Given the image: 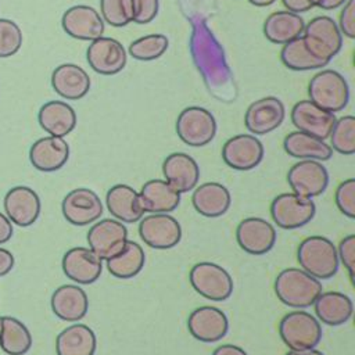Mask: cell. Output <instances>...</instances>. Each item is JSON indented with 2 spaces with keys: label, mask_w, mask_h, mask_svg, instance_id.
<instances>
[{
  "label": "cell",
  "mask_w": 355,
  "mask_h": 355,
  "mask_svg": "<svg viewBox=\"0 0 355 355\" xmlns=\"http://www.w3.org/2000/svg\"><path fill=\"white\" fill-rule=\"evenodd\" d=\"M287 11L300 14V12H306L311 11L312 8L318 7L320 0H282Z\"/></svg>",
  "instance_id": "obj_46"
},
{
  "label": "cell",
  "mask_w": 355,
  "mask_h": 355,
  "mask_svg": "<svg viewBox=\"0 0 355 355\" xmlns=\"http://www.w3.org/2000/svg\"><path fill=\"white\" fill-rule=\"evenodd\" d=\"M279 334L290 351L312 349L322 340V326L313 315L298 309L280 319Z\"/></svg>",
  "instance_id": "obj_4"
},
{
  "label": "cell",
  "mask_w": 355,
  "mask_h": 355,
  "mask_svg": "<svg viewBox=\"0 0 355 355\" xmlns=\"http://www.w3.org/2000/svg\"><path fill=\"white\" fill-rule=\"evenodd\" d=\"M291 122L297 130L312 135L318 139H327L334 126L333 112L318 107L311 100H301L291 110Z\"/></svg>",
  "instance_id": "obj_21"
},
{
  "label": "cell",
  "mask_w": 355,
  "mask_h": 355,
  "mask_svg": "<svg viewBox=\"0 0 355 355\" xmlns=\"http://www.w3.org/2000/svg\"><path fill=\"white\" fill-rule=\"evenodd\" d=\"M187 329L201 343H216L229 330V320L223 311L216 306H198L189 315Z\"/></svg>",
  "instance_id": "obj_17"
},
{
  "label": "cell",
  "mask_w": 355,
  "mask_h": 355,
  "mask_svg": "<svg viewBox=\"0 0 355 355\" xmlns=\"http://www.w3.org/2000/svg\"><path fill=\"white\" fill-rule=\"evenodd\" d=\"M61 211L67 222L73 226H87L103 215V202L97 193L86 187L71 190L61 202Z\"/></svg>",
  "instance_id": "obj_12"
},
{
  "label": "cell",
  "mask_w": 355,
  "mask_h": 355,
  "mask_svg": "<svg viewBox=\"0 0 355 355\" xmlns=\"http://www.w3.org/2000/svg\"><path fill=\"white\" fill-rule=\"evenodd\" d=\"M336 204L341 214L347 218H355V179L349 178L336 189Z\"/></svg>",
  "instance_id": "obj_42"
},
{
  "label": "cell",
  "mask_w": 355,
  "mask_h": 355,
  "mask_svg": "<svg viewBox=\"0 0 355 355\" xmlns=\"http://www.w3.org/2000/svg\"><path fill=\"white\" fill-rule=\"evenodd\" d=\"M302 39L309 51L327 64L343 46V33L334 19L327 15L312 18L304 28Z\"/></svg>",
  "instance_id": "obj_6"
},
{
  "label": "cell",
  "mask_w": 355,
  "mask_h": 355,
  "mask_svg": "<svg viewBox=\"0 0 355 355\" xmlns=\"http://www.w3.org/2000/svg\"><path fill=\"white\" fill-rule=\"evenodd\" d=\"M12 268H14V255L8 250L0 247V277L6 276Z\"/></svg>",
  "instance_id": "obj_47"
},
{
  "label": "cell",
  "mask_w": 355,
  "mask_h": 355,
  "mask_svg": "<svg viewBox=\"0 0 355 355\" xmlns=\"http://www.w3.org/2000/svg\"><path fill=\"white\" fill-rule=\"evenodd\" d=\"M22 44V32L19 26L6 18H0V58L14 55Z\"/></svg>",
  "instance_id": "obj_41"
},
{
  "label": "cell",
  "mask_w": 355,
  "mask_h": 355,
  "mask_svg": "<svg viewBox=\"0 0 355 355\" xmlns=\"http://www.w3.org/2000/svg\"><path fill=\"white\" fill-rule=\"evenodd\" d=\"M96 349L97 337L83 323H73L65 327L55 338L57 355H94Z\"/></svg>",
  "instance_id": "obj_31"
},
{
  "label": "cell",
  "mask_w": 355,
  "mask_h": 355,
  "mask_svg": "<svg viewBox=\"0 0 355 355\" xmlns=\"http://www.w3.org/2000/svg\"><path fill=\"white\" fill-rule=\"evenodd\" d=\"M101 18L111 26L121 28L133 22V0H100Z\"/></svg>",
  "instance_id": "obj_40"
},
{
  "label": "cell",
  "mask_w": 355,
  "mask_h": 355,
  "mask_svg": "<svg viewBox=\"0 0 355 355\" xmlns=\"http://www.w3.org/2000/svg\"><path fill=\"white\" fill-rule=\"evenodd\" d=\"M105 262L108 272L114 277L128 280L141 272L146 263V254L139 243L128 240L123 250L112 258L107 259Z\"/></svg>",
  "instance_id": "obj_35"
},
{
  "label": "cell",
  "mask_w": 355,
  "mask_h": 355,
  "mask_svg": "<svg viewBox=\"0 0 355 355\" xmlns=\"http://www.w3.org/2000/svg\"><path fill=\"white\" fill-rule=\"evenodd\" d=\"M139 222V236L151 248L169 250L182 240V226L169 214H150Z\"/></svg>",
  "instance_id": "obj_11"
},
{
  "label": "cell",
  "mask_w": 355,
  "mask_h": 355,
  "mask_svg": "<svg viewBox=\"0 0 355 355\" xmlns=\"http://www.w3.org/2000/svg\"><path fill=\"white\" fill-rule=\"evenodd\" d=\"M305 22L300 14L291 11H276L272 12L263 22L265 37L276 44H286L304 32Z\"/></svg>",
  "instance_id": "obj_34"
},
{
  "label": "cell",
  "mask_w": 355,
  "mask_h": 355,
  "mask_svg": "<svg viewBox=\"0 0 355 355\" xmlns=\"http://www.w3.org/2000/svg\"><path fill=\"white\" fill-rule=\"evenodd\" d=\"M347 0H320L319 6L320 8L323 10H334V8H338L340 6H343Z\"/></svg>",
  "instance_id": "obj_50"
},
{
  "label": "cell",
  "mask_w": 355,
  "mask_h": 355,
  "mask_svg": "<svg viewBox=\"0 0 355 355\" xmlns=\"http://www.w3.org/2000/svg\"><path fill=\"white\" fill-rule=\"evenodd\" d=\"M50 305L54 315L61 320L79 322L89 311V298L78 284H62L54 290Z\"/></svg>",
  "instance_id": "obj_23"
},
{
  "label": "cell",
  "mask_w": 355,
  "mask_h": 355,
  "mask_svg": "<svg viewBox=\"0 0 355 355\" xmlns=\"http://www.w3.org/2000/svg\"><path fill=\"white\" fill-rule=\"evenodd\" d=\"M105 204L110 214L122 223L139 222L144 215L139 193L129 184L119 183L108 189Z\"/></svg>",
  "instance_id": "obj_27"
},
{
  "label": "cell",
  "mask_w": 355,
  "mask_h": 355,
  "mask_svg": "<svg viewBox=\"0 0 355 355\" xmlns=\"http://www.w3.org/2000/svg\"><path fill=\"white\" fill-rule=\"evenodd\" d=\"M69 158V146L62 137L47 136L36 140L29 150L31 164L42 172L61 169Z\"/></svg>",
  "instance_id": "obj_25"
},
{
  "label": "cell",
  "mask_w": 355,
  "mask_h": 355,
  "mask_svg": "<svg viewBox=\"0 0 355 355\" xmlns=\"http://www.w3.org/2000/svg\"><path fill=\"white\" fill-rule=\"evenodd\" d=\"M128 241V229L125 223L105 218L96 220L87 232L89 248L101 259L107 261L119 254Z\"/></svg>",
  "instance_id": "obj_10"
},
{
  "label": "cell",
  "mask_w": 355,
  "mask_h": 355,
  "mask_svg": "<svg viewBox=\"0 0 355 355\" xmlns=\"http://www.w3.org/2000/svg\"><path fill=\"white\" fill-rule=\"evenodd\" d=\"M313 308L318 320L327 326L344 324L354 313L352 300L341 291L320 293L313 302Z\"/></svg>",
  "instance_id": "obj_30"
},
{
  "label": "cell",
  "mask_w": 355,
  "mask_h": 355,
  "mask_svg": "<svg viewBox=\"0 0 355 355\" xmlns=\"http://www.w3.org/2000/svg\"><path fill=\"white\" fill-rule=\"evenodd\" d=\"M140 204L148 214H169L180 204V193L164 179H151L139 191Z\"/></svg>",
  "instance_id": "obj_26"
},
{
  "label": "cell",
  "mask_w": 355,
  "mask_h": 355,
  "mask_svg": "<svg viewBox=\"0 0 355 355\" xmlns=\"http://www.w3.org/2000/svg\"><path fill=\"white\" fill-rule=\"evenodd\" d=\"M54 92L67 100H80L90 89L87 72L76 64H61L51 73Z\"/></svg>",
  "instance_id": "obj_29"
},
{
  "label": "cell",
  "mask_w": 355,
  "mask_h": 355,
  "mask_svg": "<svg viewBox=\"0 0 355 355\" xmlns=\"http://www.w3.org/2000/svg\"><path fill=\"white\" fill-rule=\"evenodd\" d=\"M337 257H338V261L348 270L349 279L354 283V277H355V234H348L340 241V244L337 247Z\"/></svg>",
  "instance_id": "obj_43"
},
{
  "label": "cell",
  "mask_w": 355,
  "mask_h": 355,
  "mask_svg": "<svg viewBox=\"0 0 355 355\" xmlns=\"http://www.w3.org/2000/svg\"><path fill=\"white\" fill-rule=\"evenodd\" d=\"M14 233V229H12V223L11 220L0 212V244H4L7 243L11 236Z\"/></svg>",
  "instance_id": "obj_48"
},
{
  "label": "cell",
  "mask_w": 355,
  "mask_h": 355,
  "mask_svg": "<svg viewBox=\"0 0 355 355\" xmlns=\"http://www.w3.org/2000/svg\"><path fill=\"white\" fill-rule=\"evenodd\" d=\"M263 146L254 135H236L225 141L222 159L236 171H251L261 164Z\"/></svg>",
  "instance_id": "obj_15"
},
{
  "label": "cell",
  "mask_w": 355,
  "mask_h": 355,
  "mask_svg": "<svg viewBox=\"0 0 355 355\" xmlns=\"http://www.w3.org/2000/svg\"><path fill=\"white\" fill-rule=\"evenodd\" d=\"M191 202L194 209L205 218H219L232 204L230 191L218 182H207L194 187Z\"/></svg>",
  "instance_id": "obj_28"
},
{
  "label": "cell",
  "mask_w": 355,
  "mask_h": 355,
  "mask_svg": "<svg viewBox=\"0 0 355 355\" xmlns=\"http://www.w3.org/2000/svg\"><path fill=\"white\" fill-rule=\"evenodd\" d=\"M87 62L100 75H115L126 65L125 47L112 37H98L93 40L86 51Z\"/></svg>",
  "instance_id": "obj_20"
},
{
  "label": "cell",
  "mask_w": 355,
  "mask_h": 355,
  "mask_svg": "<svg viewBox=\"0 0 355 355\" xmlns=\"http://www.w3.org/2000/svg\"><path fill=\"white\" fill-rule=\"evenodd\" d=\"M284 151L300 159H315V161H327L333 155L330 144L324 140L318 139L312 135L294 130L288 133L283 140Z\"/></svg>",
  "instance_id": "obj_33"
},
{
  "label": "cell",
  "mask_w": 355,
  "mask_h": 355,
  "mask_svg": "<svg viewBox=\"0 0 355 355\" xmlns=\"http://www.w3.org/2000/svg\"><path fill=\"white\" fill-rule=\"evenodd\" d=\"M176 133L184 144L204 147L209 144L216 135V121L207 108L191 105L179 114L176 119Z\"/></svg>",
  "instance_id": "obj_8"
},
{
  "label": "cell",
  "mask_w": 355,
  "mask_h": 355,
  "mask_svg": "<svg viewBox=\"0 0 355 355\" xmlns=\"http://www.w3.org/2000/svg\"><path fill=\"white\" fill-rule=\"evenodd\" d=\"M158 0H133V22L144 25L151 22L158 14Z\"/></svg>",
  "instance_id": "obj_44"
},
{
  "label": "cell",
  "mask_w": 355,
  "mask_h": 355,
  "mask_svg": "<svg viewBox=\"0 0 355 355\" xmlns=\"http://www.w3.org/2000/svg\"><path fill=\"white\" fill-rule=\"evenodd\" d=\"M282 62L293 71H309L326 67L327 62L315 57L306 47L302 36L286 43L280 51Z\"/></svg>",
  "instance_id": "obj_37"
},
{
  "label": "cell",
  "mask_w": 355,
  "mask_h": 355,
  "mask_svg": "<svg viewBox=\"0 0 355 355\" xmlns=\"http://www.w3.org/2000/svg\"><path fill=\"white\" fill-rule=\"evenodd\" d=\"M340 32L347 37H355V0H347L340 12Z\"/></svg>",
  "instance_id": "obj_45"
},
{
  "label": "cell",
  "mask_w": 355,
  "mask_h": 355,
  "mask_svg": "<svg viewBox=\"0 0 355 355\" xmlns=\"http://www.w3.org/2000/svg\"><path fill=\"white\" fill-rule=\"evenodd\" d=\"M64 275L76 284H92L103 272V261L87 247L69 248L61 261Z\"/></svg>",
  "instance_id": "obj_19"
},
{
  "label": "cell",
  "mask_w": 355,
  "mask_h": 355,
  "mask_svg": "<svg viewBox=\"0 0 355 355\" xmlns=\"http://www.w3.org/2000/svg\"><path fill=\"white\" fill-rule=\"evenodd\" d=\"M330 147L340 154L351 155L355 153V116L345 115L336 119L330 132Z\"/></svg>",
  "instance_id": "obj_38"
},
{
  "label": "cell",
  "mask_w": 355,
  "mask_h": 355,
  "mask_svg": "<svg viewBox=\"0 0 355 355\" xmlns=\"http://www.w3.org/2000/svg\"><path fill=\"white\" fill-rule=\"evenodd\" d=\"M32 347L28 327L12 316H0V348L7 355H25Z\"/></svg>",
  "instance_id": "obj_36"
},
{
  "label": "cell",
  "mask_w": 355,
  "mask_h": 355,
  "mask_svg": "<svg viewBox=\"0 0 355 355\" xmlns=\"http://www.w3.org/2000/svg\"><path fill=\"white\" fill-rule=\"evenodd\" d=\"M286 115L282 100L266 96L251 103L244 115V125L250 133L266 135L277 129Z\"/></svg>",
  "instance_id": "obj_16"
},
{
  "label": "cell",
  "mask_w": 355,
  "mask_h": 355,
  "mask_svg": "<svg viewBox=\"0 0 355 355\" xmlns=\"http://www.w3.org/2000/svg\"><path fill=\"white\" fill-rule=\"evenodd\" d=\"M286 355H324V354L322 351L312 348V349H304V351H288Z\"/></svg>",
  "instance_id": "obj_51"
},
{
  "label": "cell",
  "mask_w": 355,
  "mask_h": 355,
  "mask_svg": "<svg viewBox=\"0 0 355 355\" xmlns=\"http://www.w3.org/2000/svg\"><path fill=\"white\" fill-rule=\"evenodd\" d=\"M287 182L293 193L301 197L313 198L327 189L329 173L322 162L315 159H302L288 169Z\"/></svg>",
  "instance_id": "obj_13"
},
{
  "label": "cell",
  "mask_w": 355,
  "mask_h": 355,
  "mask_svg": "<svg viewBox=\"0 0 355 355\" xmlns=\"http://www.w3.org/2000/svg\"><path fill=\"white\" fill-rule=\"evenodd\" d=\"M40 198L28 186H15L6 193L4 211L11 223L26 227L33 225L40 215Z\"/></svg>",
  "instance_id": "obj_22"
},
{
  "label": "cell",
  "mask_w": 355,
  "mask_h": 355,
  "mask_svg": "<svg viewBox=\"0 0 355 355\" xmlns=\"http://www.w3.org/2000/svg\"><path fill=\"white\" fill-rule=\"evenodd\" d=\"M308 96L318 107L334 114L348 104L349 87L340 72L323 69L311 79L308 85Z\"/></svg>",
  "instance_id": "obj_5"
},
{
  "label": "cell",
  "mask_w": 355,
  "mask_h": 355,
  "mask_svg": "<svg viewBox=\"0 0 355 355\" xmlns=\"http://www.w3.org/2000/svg\"><path fill=\"white\" fill-rule=\"evenodd\" d=\"M212 355H248V354L239 345L222 344L214 349Z\"/></svg>",
  "instance_id": "obj_49"
},
{
  "label": "cell",
  "mask_w": 355,
  "mask_h": 355,
  "mask_svg": "<svg viewBox=\"0 0 355 355\" xmlns=\"http://www.w3.org/2000/svg\"><path fill=\"white\" fill-rule=\"evenodd\" d=\"M191 287L211 301H226L233 294V277L218 263L198 262L189 275Z\"/></svg>",
  "instance_id": "obj_7"
},
{
  "label": "cell",
  "mask_w": 355,
  "mask_h": 355,
  "mask_svg": "<svg viewBox=\"0 0 355 355\" xmlns=\"http://www.w3.org/2000/svg\"><path fill=\"white\" fill-rule=\"evenodd\" d=\"M191 51L197 68L204 76L209 90L226 87L230 82V71L226 64L223 50L204 22L196 24L191 36Z\"/></svg>",
  "instance_id": "obj_1"
},
{
  "label": "cell",
  "mask_w": 355,
  "mask_h": 355,
  "mask_svg": "<svg viewBox=\"0 0 355 355\" xmlns=\"http://www.w3.org/2000/svg\"><path fill=\"white\" fill-rule=\"evenodd\" d=\"M165 180L180 194L193 190L200 179L197 161L186 153H172L162 162Z\"/></svg>",
  "instance_id": "obj_24"
},
{
  "label": "cell",
  "mask_w": 355,
  "mask_h": 355,
  "mask_svg": "<svg viewBox=\"0 0 355 355\" xmlns=\"http://www.w3.org/2000/svg\"><path fill=\"white\" fill-rule=\"evenodd\" d=\"M169 40L165 35L153 33L136 39L129 46V54L139 61H151L159 58L168 49Z\"/></svg>",
  "instance_id": "obj_39"
},
{
  "label": "cell",
  "mask_w": 355,
  "mask_h": 355,
  "mask_svg": "<svg viewBox=\"0 0 355 355\" xmlns=\"http://www.w3.org/2000/svg\"><path fill=\"white\" fill-rule=\"evenodd\" d=\"M316 214L312 198L301 197L295 193H283L273 198L270 216L273 222L286 230H294L309 223Z\"/></svg>",
  "instance_id": "obj_9"
},
{
  "label": "cell",
  "mask_w": 355,
  "mask_h": 355,
  "mask_svg": "<svg viewBox=\"0 0 355 355\" xmlns=\"http://www.w3.org/2000/svg\"><path fill=\"white\" fill-rule=\"evenodd\" d=\"M297 259L301 269L318 280L333 277L340 265L336 245L323 236H309L304 239L298 245Z\"/></svg>",
  "instance_id": "obj_3"
},
{
  "label": "cell",
  "mask_w": 355,
  "mask_h": 355,
  "mask_svg": "<svg viewBox=\"0 0 355 355\" xmlns=\"http://www.w3.org/2000/svg\"><path fill=\"white\" fill-rule=\"evenodd\" d=\"M248 1L257 7H266V6L273 4L276 0H248Z\"/></svg>",
  "instance_id": "obj_52"
},
{
  "label": "cell",
  "mask_w": 355,
  "mask_h": 355,
  "mask_svg": "<svg viewBox=\"0 0 355 355\" xmlns=\"http://www.w3.org/2000/svg\"><path fill=\"white\" fill-rule=\"evenodd\" d=\"M322 288L320 280L301 268H286L275 279V293L280 302L295 309L313 305Z\"/></svg>",
  "instance_id": "obj_2"
},
{
  "label": "cell",
  "mask_w": 355,
  "mask_h": 355,
  "mask_svg": "<svg viewBox=\"0 0 355 355\" xmlns=\"http://www.w3.org/2000/svg\"><path fill=\"white\" fill-rule=\"evenodd\" d=\"M275 226L258 216L243 219L236 229V240L240 248L250 255H263L276 244Z\"/></svg>",
  "instance_id": "obj_14"
},
{
  "label": "cell",
  "mask_w": 355,
  "mask_h": 355,
  "mask_svg": "<svg viewBox=\"0 0 355 355\" xmlns=\"http://www.w3.org/2000/svg\"><path fill=\"white\" fill-rule=\"evenodd\" d=\"M39 125L50 136L64 137L76 126V114L73 108L60 100H53L42 105L37 114Z\"/></svg>",
  "instance_id": "obj_32"
},
{
  "label": "cell",
  "mask_w": 355,
  "mask_h": 355,
  "mask_svg": "<svg viewBox=\"0 0 355 355\" xmlns=\"http://www.w3.org/2000/svg\"><path fill=\"white\" fill-rule=\"evenodd\" d=\"M67 35L78 40H96L104 33V21L98 11L90 6L79 4L68 8L61 18Z\"/></svg>",
  "instance_id": "obj_18"
}]
</instances>
